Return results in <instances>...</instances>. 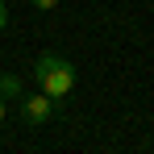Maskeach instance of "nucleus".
<instances>
[{
    "label": "nucleus",
    "mask_w": 154,
    "mask_h": 154,
    "mask_svg": "<svg viewBox=\"0 0 154 154\" xmlns=\"http://www.w3.org/2000/svg\"><path fill=\"white\" fill-rule=\"evenodd\" d=\"M0 121H4V100H0Z\"/></svg>",
    "instance_id": "6"
},
{
    "label": "nucleus",
    "mask_w": 154,
    "mask_h": 154,
    "mask_svg": "<svg viewBox=\"0 0 154 154\" xmlns=\"http://www.w3.org/2000/svg\"><path fill=\"white\" fill-rule=\"evenodd\" d=\"M33 8H58V0H29Z\"/></svg>",
    "instance_id": "4"
},
{
    "label": "nucleus",
    "mask_w": 154,
    "mask_h": 154,
    "mask_svg": "<svg viewBox=\"0 0 154 154\" xmlns=\"http://www.w3.org/2000/svg\"><path fill=\"white\" fill-rule=\"evenodd\" d=\"M0 100H21V75H0Z\"/></svg>",
    "instance_id": "3"
},
{
    "label": "nucleus",
    "mask_w": 154,
    "mask_h": 154,
    "mask_svg": "<svg viewBox=\"0 0 154 154\" xmlns=\"http://www.w3.org/2000/svg\"><path fill=\"white\" fill-rule=\"evenodd\" d=\"M33 79H38V83H42V92L58 104V100H67V96H71V88H75V67H71L63 54L46 50V54H38V63H33Z\"/></svg>",
    "instance_id": "1"
},
{
    "label": "nucleus",
    "mask_w": 154,
    "mask_h": 154,
    "mask_svg": "<svg viewBox=\"0 0 154 154\" xmlns=\"http://www.w3.org/2000/svg\"><path fill=\"white\" fill-rule=\"evenodd\" d=\"M21 112H25V121H29V125H46V121L54 117V100L46 96V92H38V96H25Z\"/></svg>",
    "instance_id": "2"
},
{
    "label": "nucleus",
    "mask_w": 154,
    "mask_h": 154,
    "mask_svg": "<svg viewBox=\"0 0 154 154\" xmlns=\"http://www.w3.org/2000/svg\"><path fill=\"white\" fill-rule=\"evenodd\" d=\"M8 25V8H4V0H0V29Z\"/></svg>",
    "instance_id": "5"
}]
</instances>
